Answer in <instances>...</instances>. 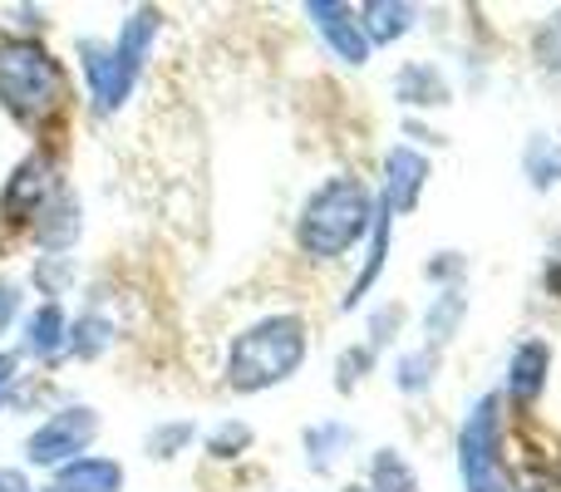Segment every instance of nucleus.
<instances>
[{"label":"nucleus","instance_id":"obj_1","mask_svg":"<svg viewBox=\"0 0 561 492\" xmlns=\"http://www.w3.org/2000/svg\"><path fill=\"white\" fill-rule=\"evenodd\" d=\"M310 355V325L296 310H276V316H256L252 325H242L227 345L222 379L232 394H266V389L286 385L290 375H300Z\"/></svg>","mask_w":561,"mask_h":492},{"label":"nucleus","instance_id":"obj_2","mask_svg":"<svg viewBox=\"0 0 561 492\" xmlns=\"http://www.w3.org/2000/svg\"><path fill=\"white\" fill-rule=\"evenodd\" d=\"M369 222H375V193L365 178L335 173L300 203L296 213V247L310 261H340L350 247L365 242Z\"/></svg>","mask_w":561,"mask_h":492},{"label":"nucleus","instance_id":"obj_3","mask_svg":"<svg viewBox=\"0 0 561 492\" xmlns=\"http://www.w3.org/2000/svg\"><path fill=\"white\" fill-rule=\"evenodd\" d=\"M0 108L30 128L49 124L65 108V69L39 39H0Z\"/></svg>","mask_w":561,"mask_h":492},{"label":"nucleus","instance_id":"obj_4","mask_svg":"<svg viewBox=\"0 0 561 492\" xmlns=\"http://www.w3.org/2000/svg\"><path fill=\"white\" fill-rule=\"evenodd\" d=\"M458 483L463 492H517V478L503 454V394H478L454 434Z\"/></svg>","mask_w":561,"mask_h":492},{"label":"nucleus","instance_id":"obj_5","mask_svg":"<svg viewBox=\"0 0 561 492\" xmlns=\"http://www.w3.org/2000/svg\"><path fill=\"white\" fill-rule=\"evenodd\" d=\"M99 428H104L99 409L55 404L35 428H30V438L20 444V454H25L30 468H49V473H55V468H65V464H75V458L89 454V444L99 438Z\"/></svg>","mask_w":561,"mask_h":492},{"label":"nucleus","instance_id":"obj_6","mask_svg":"<svg viewBox=\"0 0 561 492\" xmlns=\"http://www.w3.org/2000/svg\"><path fill=\"white\" fill-rule=\"evenodd\" d=\"M75 59H79V75H84L89 108H94L99 118H114L118 108L134 99L138 75L114 55V45H108V39H94V35H79L75 39Z\"/></svg>","mask_w":561,"mask_h":492},{"label":"nucleus","instance_id":"obj_7","mask_svg":"<svg viewBox=\"0 0 561 492\" xmlns=\"http://www.w3.org/2000/svg\"><path fill=\"white\" fill-rule=\"evenodd\" d=\"M59 168H55V158L45 153V148H35V153H25L15 168H10V178H5V187H0V213H5V222H35V213L49 203V197L59 193Z\"/></svg>","mask_w":561,"mask_h":492},{"label":"nucleus","instance_id":"obj_8","mask_svg":"<svg viewBox=\"0 0 561 492\" xmlns=\"http://www.w3.org/2000/svg\"><path fill=\"white\" fill-rule=\"evenodd\" d=\"M428 187V153L414 144H394L385 158H379V207H385L389 217H404L419 207V197H424Z\"/></svg>","mask_w":561,"mask_h":492},{"label":"nucleus","instance_id":"obj_9","mask_svg":"<svg viewBox=\"0 0 561 492\" xmlns=\"http://www.w3.org/2000/svg\"><path fill=\"white\" fill-rule=\"evenodd\" d=\"M306 20L316 25L320 45H325V55H335L340 65L359 69L369 59V39L365 30H359V15L355 5H340V0H310L306 5Z\"/></svg>","mask_w":561,"mask_h":492},{"label":"nucleus","instance_id":"obj_10","mask_svg":"<svg viewBox=\"0 0 561 492\" xmlns=\"http://www.w3.org/2000/svg\"><path fill=\"white\" fill-rule=\"evenodd\" d=\"M20 355L35 365H55L69 355V310L55 300H39L35 310H25L20 320Z\"/></svg>","mask_w":561,"mask_h":492},{"label":"nucleus","instance_id":"obj_11","mask_svg":"<svg viewBox=\"0 0 561 492\" xmlns=\"http://www.w3.org/2000/svg\"><path fill=\"white\" fill-rule=\"evenodd\" d=\"M79 232H84V207H79V197L69 193V187H59L35 213V222H30V237H35V247L45 251V256H69Z\"/></svg>","mask_w":561,"mask_h":492},{"label":"nucleus","instance_id":"obj_12","mask_svg":"<svg viewBox=\"0 0 561 492\" xmlns=\"http://www.w3.org/2000/svg\"><path fill=\"white\" fill-rule=\"evenodd\" d=\"M394 99L404 108H414V114H428V108L454 104V79H448V69L438 59H409L394 75Z\"/></svg>","mask_w":561,"mask_h":492},{"label":"nucleus","instance_id":"obj_13","mask_svg":"<svg viewBox=\"0 0 561 492\" xmlns=\"http://www.w3.org/2000/svg\"><path fill=\"white\" fill-rule=\"evenodd\" d=\"M547 369H552V345L547 340H523L507 359L503 399H513V409H533L547 389Z\"/></svg>","mask_w":561,"mask_h":492},{"label":"nucleus","instance_id":"obj_14","mask_svg":"<svg viewBox=\"0 0 561 492\" xmlns=\"http://www.w3.org/2000/svg\"><path fill=\"white\" fill-rule=\"evenodd\" d=\"M389 242H394V217L379 207V197H375V222H369V237H365V261H359V271H355V281H350V290H345V300H340V310H359L369 300V290H375V281L385 276V266H389Z\"/></svg>","mask_w":561,"mask_h":492},{"label":"nucleus","instance_id":"obj_15","mask_svg":"<svg viewBox=\"0 0 561 492\" xmlns=\"http://www.w3.org/2000/svg\"><path fill=\"white\" fill-rule=\"evenodd\" d=\"M350 448H355V424H345V419H320V424H310L300 434V454H306V468L316 478L335 473L350 458Z\"/></svg>","mask_w":561,"mask_h":492},{"label":"nucleus","instance_id":"obj_16","mask_svg":"<svg viewBox=\"0 0 561 492\" xmlns=\"http://www.w3.org/2000/svg\"><path fill=\"white\" fill-rule=\"evenodd\" d=\"M158 30H163V10H158V5H138V10H128V15H124V25H118V35L108 39V45H114V55L124 59L134 75H144L148 59H153Z\"/></svg>","mask_w":561,"mask_h":492},{"label":"nucleus","instance_id":"obj_17","mask_svg":"<svg viewBox=\"0 0 561 492\" xmlns=\"http://www.w3.org/2000/svg\"><path fill=\"white\" fill-rule=\"evenodd\" d=\"M355 15H359V30H365L369 49H385L419 30V5H409V0H369Z\"/></svg>","mask_w":561,"mask_h":492},{"label":"nucleus","instance_id":"obj_18","mask_svg":"<svg viewBox=\"0 0 561 492\" xmlns=\"http://www.w3.org/2000/svg\"><path fill=\"white\" fill-rule=\"evenodd\" d=\"M463 320H468V290H434V300H428L424 316H419L424 350H438V355H444V350L458 340Z\"/></svg>","mask_w":561,"mask_h":492},{"label":"nucleus","instance_id":"obj_19","mask_svg":"<svg viewBox=\"0 0 561 492\" xmlns=\"http://www.w3.org/2000/svg\"><path fill=\"white\" fill-rule=\"evenodd\" d=\"M45 492H124V468L114 458H99V454H84L75 464L55 468Z\"/></svg>","mask_w":561,"mask_h":492},{"label":"nucleus","instance_id":"obj_20","mask_svg":"<svg viewBox=\"0 0 561 492\" xmlns=\"http://www.w3.org/2000/svg\"><path fill=\"white\" fill-rule=\"evenodd\" d=\"M365 488L369 492H424L419 488V473L399 448H375L365 464Z\"/></svg>","mask_w":561,"mask_h":492},{"label":"nucleus","instance_id":"obj_21","mask_svg":"<svg viewBox=\"0 0 561 492\" xmlns=\"http://www.w3.org/2000/svg\"><path fill=\"white\" fill-rule=\"evenodd\" d=\"M523 178L537 193H552L561 183V134H533L523 144Z\"/></svg>","mask_w":561,"mask_h":492},{"label":"nucleus","instance_id":"obj_22","mask_svg":"<svg viewBox=\"0 0 561 492\" xmlns=\"http://www.w3.org/2000/svg\"><path fill=\"white\" fill-rule=\"evenodd\" d=\"M114 350V320L89 306L84 316H69V359H99Z\"/></svg>","mask_w":561,"mask_h":492},{"label":"nucleus","instance_id":"obj_23","mask_svg":"<svg viewBox=\"0 0 561 492\" xmlns=\"http://www.w3.org/2000/svg\"><path fill=\"white\" fill-rule=\"evenodd\" d=\"M252 444H256V428L247 419H217L207 428V458L213 464H237L242 454H252Z\"/></svg>","mask_w":561,"mask_h":492},{"label":"nucleus","instance_id":"obj_24","mask_svg":"<svg viewBox=\"0 0 561 492\" xmlns=\"http://www.w3.org/2000/svg\"><path fill=\"white\" fill-rule=\"evenodd\" d=\"M434 379H438V350L414 345L394 359V389L399 394H428Z\"/></svg>","mask_w":561,"mask_h":492},{"label":"nucleus","instance_id":"obj_25","mask_svg":"<svg viewBox=\"0 0 561 492\" xmlns=\"http://www.w3.org/2000/svg\"><path fill=\"white\" fill-rule=\"evenodd\" d=\"M69 286H75V256H35V266H30V290L35 296L65 306Z\"/></svg>","mask_w":561,"mask_h":492},{"label":"nucleus","instance_id":"obj_26","mask_svg":"<svg viewBox=\"0 0 561 492\" xmlns=\"http://www.w3.org/2000/svg\"><path fill=\"white\" fill-rule=\"evenodd\" d=\"M193 438H197L193 419H163V424L144 438V454L153 458V464H168V458H178L187 444H193Z\"/></svg>","mask_w":561,"mask_h":492},{"label":"nucleus","instance_id":"obj_27","mask_svg":"<svg viewBox=\"0 0 561 492\" xmlns=\"http://www.w3.org/2000/svg\"><path fill=\"white\" fill-rule=\"evenodd\" d=\"M375 359H379V355L365 345V340H359V345H345V350H340V355H335V375H330L340 394H355V389L365 385V375H375Z\"/></svg>","mask_w":561,"mask_h":492},{"label":"nucleus","instance_id":"obj_28","mask_svg":"<svg viewBox=\"0 0 561 492\" xmlns=\"http://www.w3.org/2000/svg\"><path fill=\"white\" fill-rule=\"evenodd\" d=\"M404 320H409L404 300H385V306H375L369 310V325H365V345L379 355L385 345H394V335L404 330Z\"/></svg>","mask_w":561,"mask_h":492},{"label":"nucleus","instance_id":"obj_29","mask_svg":"<svg viewBox=\"0 0 561 492\" xmlns=\"http://www.w3.org/2000/svg\"><path fill=\"white\" fill-rule=\"evenodd\" d=\"M424 281L434 290H463L468 281V256L463 251H434V256L424 261Z\"/></svg>","mask_w":561,"mask_h":492},{"label":"nucleus","instance_id":"obj_30","mask_svg":"<svg viewBox=\"0 0 561 492\" xmlns=\"http://www.w3.org/2000/svg\"><path fill=\"white\" fill-rule=\"evenodd\" d=\"M533 55H537V65L547 69L552 79H561V15H552L542 30L533 35Z\"/></svg>","mask_w":561,"mask_h":492},{"label":"nucleus","instance_id":"obj_31","mask_svg":"<svg viewBox=\"0 0 561 492\" xmlns=\"http://www.w3.org/2000/svg\"><path fill=\"white\" fill-rule=\"evenodd\" d=\"M20 310H25V281H20V276H0V340L15 330Z\"/></svg>","mask_w":561,"mask_h":492},{"label":"nucleus","instance_id":"obj_32","mask_svg":"<svg viewBox=\"0 0 561 492\" xmlns=\"http://www.w3.org/2000/svg\"><path fill=\"white\" fill-rule=\"evenodd\" d=\"M20 355H10V350H0V414L10 409V399H15V389H20Z\"/></svg>","mask_w":561,"mask_h":492},{"label":"nucleus","instance_id":"obj_33","mask_svg":"<svg viewBox=\"0 0 561 492\" xmlns=\"http://www.w3.org/2000/svg\"><path fill=\"white\" fill-rule=\"evenodd\" d=\"M5 15L15 20V30H45V10L39 5H10Z\"/></svg>","mask_w":561,"mask_h":492},{"label":"nucleus","instance_id":"obj_34","mask_svg":"<svg viewBox=\"0 0 561 492\" xmlns=\"http://www.w3.org/2000/svg\"><path fill=\"white\" fill-rule=\"evenodd\" d=\"M0 492H35L25 468H0Z\"/></svg>","mask_w":561,"mask_h":492},{"label":"nucleus","instance_id":"obj_35","mask_svg":"<svg viewBox=\"0 0 561 492\" xmlns=\"http://www.w3.org/2000/svg\"><path fill=\"white\" fill-rule=\"evenodd\" d=\"M547 290H552V296H561V237H557L552 256H547Z\"/></svg>","mask_w":561,"mask_h":492},{"label":"nucleus","instance_id":"obj_36","mask_svg":"<svg viewBox=\"0 0 561 492\" xmlns=\"http://www.w3.org/2000/svg\"><path fill=\"white\" fill-rule=\"evenodd\" d=\"M345 492H369V488H365V483H350V488H345Z\"/></svg>","mask_w":561,"mask_h":492}]
</instances>
